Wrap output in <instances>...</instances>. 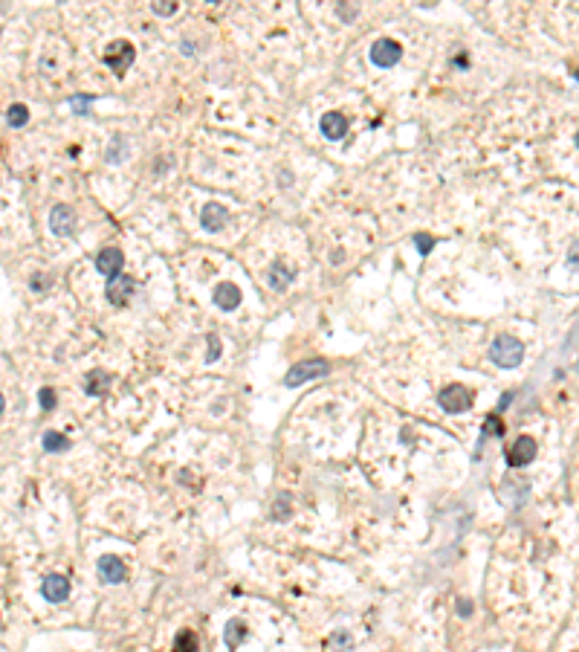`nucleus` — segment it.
Wrapping results in <instances>:
<instances>
[{
    "label": "nucleus",
    "mask_w": 579,
    "mask_h": 652,
    "mask_svg": "<svg viewBox=\"0 0 579 652\" xmlns=\"http://www.w3.org/2000/svg\"><path fill=\"white\" fill-rule=\"evenodd\" d=\"M400 58H403V47L394 41V38H379L371 47V61L377 67H394Z\"/></svg>",
    "instance_id": "obj_5"
},
{
    "label": "nucleus",
    "mask_w": 579,
    "mask_h": 652,
    "mask_svg": "<svg viewBox=\"0 0 579 652\" xmlns=\"http://www.w3.org/2000/svg\"><path fill=\"white\" fill-rule=\"evenodd\" d=\"M108 386H110V374H102V371L87 374V380H84V391L90 397H102L104 391H108Z\"/></svg>",
    "instance_id": "obj_16"
},
{
    "label": "nucleus",
    "mask_w": 579,
    "mask_h": 652,
    "mask_svg": "<svg viewBox=\"0 0 579 652\" xmlns=\"http://www.w3.org/2000/svg\"><path fill=\"white\" fill-rule=\"evenodd\" d=\"M87 102H90V96H84V99H73V110L87 113Z\"/></svg>",
    "instance_id": "obj_25"
},
{
    "label": "nucleus",
    "mask_w": 579,
    "mask_h": 652,
    "mask_svg": "<svg viewBox=\"0 0 579 652\" xmlns=\"http://www.w3.org/2000/svg\"><path fill=\"white\" fill-rule=\"evenodd\" d=\"M226 220H229L226 206H220V203H206V206H203L200 224H203L206 232H220L223 226H226Z\"/></svg>",
    "instance_id": "obj_10"
},
{
    "label": "nucleus",
    "mask_w": 579,
    "mask_h": 652,
    "mask_svg": "<svg viewBox=\"0 0 579 652\" xmlns=\"http://www.w3.org/2000/svg\"><path fill=\"white\" fill-rule=\"evenodd\" d=\"M267 281L272 290H284V287L293 281V272H290V267L284 264V261H275V264L267 270Z\"/></svg>",
    "instance_id": "obj_15"
},
{
    "label": "nucleus",
    "mask_w": 579,
    "mask_h": 652,
    "mask_svg": "<svg viewBox=\"0 0 579 652\" xmlns=\"http://www.w3.org/2000/svg\"><path fill=\"white\" fill-rule=\"evenodd\" d=\"M440 406L446 409V412H452V415H458V412H466L469 406H472V391L466 388V386H449V388H443L440 391Z\"/></svg>",
    "instance_id": "obj_4"
},
{
    "label": "nucleus",
    "mask_w": 579,
    "mask_h": 652,
    "mask_svg": "<svg viewBox=\"0 0 579 652\" xmlns=\"http://www.w3.org/2000/svg\"><path fill=\"white\" fill-rule=\"evenodd\" d=\"M209 345H212V351H209V362H212L217 357V336H209Z\"/></svg>",
    "instance_id": "obj_26"
},
{
    "label": "nucleus",
    "mask_w": 579,
    "mask_h": 652,
    "mask_svg": "<svg viewBox=\"0 0 579 652\" xmlns=\"http://www.w3.org/2000/svg\"><path fill=\"white\" fill-rule=\"evenodd\" d=\"M322 134L327 137V139H342V137H345L348 134V119H345V116H342V113H324L322 116Z\"/></svg>",
    "instance_id": "obj_13"
},
{
    "label": "nucleus",
    "mask_w": 579,
    "mask_h": 652,
    "mask_svg": "<svg viewBox=\"0 0 579 652\" xmlns=\"http://www.w3.org/2000/svg\"><path fill=\"white\" fill-rule=\"evenodd\" d=\"M490 357H493V362L498 365V369H516V365H521V360H524V345L516 336L498 334L493 348H490Z\"/></svg>",
    "instance_id": "obj_1"
},
{
    "label": "nucleus",
    "mask_w": 579,
    "mask_h": 652,
    "mask_svg": "<svg viewBox=\"0 0 579 652\" xmlns=\"http://www.w3.org/2000/svg\"><path fill=\"white\" fill-rule=\"evenodd\" d=\"M174 652H197V635L191 629L180 632L177 641H174Z\"/></svg>",
    "instance_id": "obj_18"
},
{
    "label": "nucleus",
    "mask_w": 579,
    "mask_h": 652,
    "mask_svg": "<svg viewBox=\"0 0 579 652\" xmlns=\"http://www.w3.org/2000/svg\"><path fill=\"white\" fill-rule=\"evenodd\" d=\"M41 406H44L47 412L56 406V395H52V388H41Z\"/></svg>",
    "instance_id": "obj_24"
},
{
    "label": "nucleus",
    "mask_w": 579,
    "mask_h": 652,
    "mask_svg": "<svg viewBox=\"0 0 579 652\" xmlns=\"http://www.w3.org/2000/svg\"><path fill=\"white\" fill-rule=\"evenodd\" d=\"M41 594L49 600V603H64L70 597V583L61 574H49V577L41 583Z\"/></svg>",
    "instance_id": "obj_9"
},
{
    "label": "nucleus",
    "mask_w": 579,
    "mask_h": 652,
    "mask_svg": "<svg viewBox=\"0 0 579 652\" xmlns=\"http://www.w3.org/2000/svg\"><path fill=\"white\" fill-rule=\"evenodd\" d=\"M536 458V441L533 438H519L507 450V464L510 467H528Z\"/></svg>",
    "instance_id": "obj_6"
},
{
    "label": "nucleus",
    "mask_w": 579,
    "mask_h": 652,
    "mask_svg": "<svg viewBox=\"0 0 579 652\" xmlns=\"http://www.w3.org/2000/svg\"><path fill=\"white\" fill-rule=\"evenodd\" d=\"M122 264H125V258H122V250H116V246H108V250H102L99 258H96V267L104 279H116L122 272Z\"/></svg>",
    "instance_id": "obj_7"
},
{
    "label": "nucleus",
    "mask_w": 579,
    "mask_h": 652,
    "mask_svg": "<svg viewBox=\"0 0 579 652\" xmlns=\"http://www.w3.org/2000/svg\"><path fill=\"white\" fill-rule=\"evenodd\" d=\"M104 64L113 70V73H125L130 64H134V47L128 41H113L108 49H104Z\"/></svg>",
    "instance_id": "obj_3"
},
{
    "label": "nucleus",
    "mask_w": 579,
    "mask_h": 652,
    "mask_svg": "<svg viewBox=\"0 0 579 652\" xmlns=\"http://www.w3.org/2000/svg\"><path fill=\"white\" fill-rule=\"evenodd\" d=\"M104 293H108V302H110V305L122 307V305H128V296L134 293V281H130L128 276H116V279L108 281Z\"/></svg>",
    "instance_id": "obj_11"
},
{
    "label": "nucleus",
    "mask_w": 579,
    "mask_h": 652,
    "mask_svg": "<svg viewBox=\"0 0 579 652\" xmlns=\"http://www.w3.org/2000/svg\"><path fill=\"white\" fill-rule=\"evenodd\" d=\"M26 119H29V108H26V104H12V108H9V125L12 128H23Z\"/></svg>",
    "instance_id": "obj_19"
},
{
    "label": "nucleus",
    "mask_w": 579,
    "mask_h": 652,
    "mask_svg": "<svg viewBox=\"0 0 579 652\" xmlns=\"http://www.w3.org/2000/svg\"><path fill=\"white\" fill-rule=\"evenodd\" d=\"M49 229L56 235H73L75 232V212L70 206L58 203L56 209H52V215H49Z\"/></svg>",
    "instance_id": "obj_8"
},
{
    "label": "nucleus",
    "mask_w": 579,
    "mask_h": 652,
    "mask_svg": "<svg viewBox=\"0 0 579 652\" xmlns=\"http://www.w3.org/2000/svg\"><path fill=\"white\" fill-rule=\"evenodd\" d=\"M324 374H331V362H327V360H322V357L305 360V362H296L293 369H290V374L284 377V386L296 388V386L307 383V380H316V377H324Z\"/></svg>",
    "instance_id": "obj_2"
},
{
    "label": "nucleus",
    "mask_w": 579,
    "mask_h": 652,
    "mask_svg": "<svg viewBox=\"0 0 579 652\" xmlns=\"http://www.w3.org/2000/svg\"><path fill=\"white\" fill-rule=\"evenodd\" d=\"M151 9L156 12V15H174L177 3H151Z\"/></svg>",
    "instance_id": "obj_23"
},
{
    "label": "nucleus",
    "mask_w": 579,
    "mask_h": 652,
    "mask_svg": "<svg viewBox=\"0 0 579 652\" xmlns=\"http://www.w3.org/2000/svg\"><path fill=\"white\" fill-rule=\"evenodd\" d=\"M246 638V626L241 623V620H229V626H226V647L229 649H238V644Z\"/></svg>",
    "instance_id": "obj_17"
},
{
    "label": "nucleus",
    "mask_w": 579,
    "mask_h": 652,
    "mask_svg": "<svg viewBox=\"0 0 579 652\" xmlns=\"http://www.w3.org/2000/svg\"><path fill=\"white\" fill-rule=\"evenodd\" d=\"M99 577L104 580V583H122L125 577H128V568H125V563L119 557H102L99 559Z\"/></svg>",
    "instance_id": "obj_12"
},
{
    "label": "nucleus",
    "mask_w": 579,
    "mask_h": 652,
    "mask_svg": "<svg viewBox=\"0 0 579 652\" xmlns=\"http://www.w3.org/2000/svg\"><path fill=\"white\" fill-rule=\"evenodd\" d=\"M70 447V441L64 438V435H58V432H47L44 435V450L47 452H61V450H67Z\"/></svg>",
    "instance_id": "obj_20"
},
{
    "label": "nucleus",
    "mask_w": 579,
    "mask_h": 652,
    "mask_svg": "<svg viewBox=\"0 0 579 652\" xmlns=\"http://www.w3.org/2000/svg\"><path fill=\"white\" fill-rule=\"evenodd\" d=\"M484 432H486V435H495V438H501V435H504V423L498 421L495 415H490V417H486V426H484Z\"/></svg>",
    "instance_id": "obj_21"
},
{
    "label": "nucleus",
    "mask_w": 579,
    "mask_h": 652,
    "mask_svg": "<svg viewBox=\"0 0 579 652\" xmlns=\"http://www.w3.org/2000/svg\"><path fill=\"white\" fill-rule=\"evenodd\" d=\"M3 406H6V400H3V395H0V415H3Z\"/></svg>",
    "instance_id": "obj_27"
},
{
    "label": "nucleus",
    "mask_w": 579,
    "mask_h": 652,
    "mask_svg": "<svg viewBox=\"0 0 579 652\" xmlns=\"http://www.w3.org/2000/svg\"><path fill=\"white\" fill-rule=\"evenodd\" d=\"M215 305L223 307V310H235V307L241 305V290H238L235 284H229V281L217 284V290H215Z\"/></svg>",
    "instance_id": "obj_14"
},
{
    "label": "nucleus",
    "mask_w": 579,
    "mask_h": 652,
    "mask_svg": "<svg viewBox=\"0 0 579 652\" xmlns=\"http://www.w3.org/2000/svg\"><path fill=\"white\" fill-rule=\"evenodd\" d=\"M414 244H417V250L423 253V255H426V253L432 250V246H434V241H432V238H426V235H414Z\"/></svg>",
    "instance_id": "obj_22"
}]
</instances>
